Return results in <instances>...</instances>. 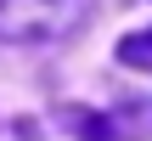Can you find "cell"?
Instances as JSON below:
<instances>
[{
	"instance_id": "cell-1",
	"label": "cell",
	"mask_w": 152,
	"mask_h": 141,
	"mask_svg": "<svg viewBox=\"0 0 152 141\" xmlns=\"http://www.w3.org/2000/svg\"><path fill=\"white\" fill-rule=\"evenodd\" d=\"M96 0H0V45H45L85 28Z\"/></svg>"
},
{
	"instance_id": "cell-2",
	"label": "cell",
	"mask_w": 152,
	"mask_h": 141,
	"mask_svg": "<svg viewBox=\"0 0 152 141\" xmlns=\"http://www.w3.org/2000/svg\"><path fill=\"white\" fill-rule=\"evenodd\" d=\"M62 119H68V130H73L79 141H124L118 130H113L118 119H107V113H90V107H68Z\"/></svg>"
},
{
	"instance_id": "cell-3",
	"label": "cell",
	"mask_w": 152,
	"mask_h": 141,
	"mask_svg": "<svg viewBox=\"0 0 152 141\" xmlns=\"http://www.w3.org/2000/svg\"><path fill=\"white\" fill-rule=\"evenodd\" d=\"M118 62H130V68H152V28L118 40Z\"/></svg>"
}]
</instances>
